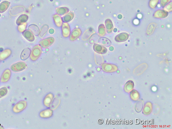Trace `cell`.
<instances>
[{"label":"cell","mask_w":172,"mask_h":129,"mask_svg":"<svg viewBox=\"0 0 172 129\" xmlns=\"http://www.w3.org/2000/svg\"><path fill=\"white\" fill-rule=\"evenodd\" d=\"M74 17V14L72 12L67 13L62 18V20L65 22H68L71 21Z\"/></svg>","instance_id":"obj_25"},{"label":"cell","mask_w":172,"mask_h":129,"mask_svg":"<svg viewBox=\"0 0 172 129\" xmlns=\"http://www.w3.org/2000/svg\"><path fill=\"white\" fill-rule=\"evenodd\" d=\"M82 34V31L81 29L79 28H76L73 29L70 36H69V39L71 41H74L77 39Z\"/></svg>","instance_id":"obj_5"},{"label":"cell","mask_w":172,"mask_h":129,"mask_svg":"<svg viewBox=\"0 0 172 129\" xmlns=\"http://www.w3.org/2000/svg\"><path fill=\"white\" fill-rule=\"evenodd\" d=\"M26 64L23 62H19L13 64L10 67L11 70L14 72H20L26 69Z\"/></svg>","instance_id":"obj_3"},{"label":"cell","mask_w":172,"mask_h":129,"mask_svg":"<svg viewBox=\"0 0 172 129\" xmlns=\"http://www.w3.org/2000/svg\"><path fill=\"white\" fill-rule=\"evenodd\" d=\"M55 40L54 38L52 36H50L41 40L39 42V44L43 48H47L53 44Z\"/></svg>","instance_id":"obj_4"},{"label":"cell","mask_w":172,"mask_h":129,"mask_svg":"<svg viewBox=\"0 0 172 129\" xmlns=\"http://www.w3.org/2000/svg\"><path fill=\"white\" fill-rule=\"evenodd\" d=\"M69 10L65 7L57 8L56 9V12L60 16H63L68 13Z\"/></svg>","instance_id":"obj_24"},{"label":"cell","mask_w":172,"mask_h":129,"mask_svg":"<svg viewBox=\"0 0 172 129\" xmlns=\"http://www.w3.org/2000/svg\"><path fill=\"white\" fill-rule=\"evenodd\" d=\"M42 47L39 45H36L33 47L30 55L31 60L35 61L39 58L42 52Z\"/></svg>","instance_id":"obj_1"},{"label":"cell","mask_w":172,"mask_h":129,"mask_svg":"<svg viewBox=\"0 0 172 129\" xmlns=\"http://www.w3.org/2000/svg\"><path fill=\"white\" fill-rule=\"evenodd\" d=\"M129 36V35L127 33L122 32L117 35L115 38V40L117 42H123L127 41Z\"/></svg>","instance_id":"obj_9"},{"label":"cell","mask_w":172,"mask_h":129,"mask_svg":"<svg viewBox=\"0 0 172 129\" xmlns=\"http://www.w3.org/2000/svg\"><path fill=\"white\" fill-rule=\"evenodd\" d=\"M28 29L29 30L32 31L36 36L39 35L40 30L38 26L34 24H32L29 25L28 27Z\"/></svg>","instance_id":"obj_26"},{"label":"cell","mask_w":172,"mask_h":129,"mask_svg":"<svg viewBox=\"0 0 172 129\" xmlns=\"http://www.w3.org/2000/svg\"><path fill=\"white\" fill-rule=\"evenodd\" d=\"M28 16L26 14H22L17 18L16 23L17 25L19 26L26 22L28 20Z\"/></svg>","instance_id":"obj_19"},{"label":"cell","mask_w":172,"mask_h":129,"mask_svg":"<svg viewBox=\"0 0 172 129\" xmlns=\"http://www.w3.org/2000/svg\"><path fill=\"white\" fill-rule=\"evenodd\" d=\"M11 72L9 69L5 70L2 74L1 78V83H6L9 81L11 77Z\"/></svg>","instance_id":"obj_7"},{"label":"cell","mask_w":172,"mask_h":129,"mask_svg":"<svg viewBox=\"0 0 172 129\" xmlns=\"http://www.w3.org/2000/svg\"><path fill=\"white\" fill-rule=\"evenodd\" d=\"M98 35L100 36H103L106 34V30L105 26L103 24H101L98 28Z\"/></svg>","instance_id":"obj_28"},{"label":"cell","mask_w":172,"mask_h":129,"mask_svg":"<svg viewBox=\"0 0 172 129\" xmlns=\"http://www.w3.org/2000/svg\"><path fill=\"white\" fill-rule=\"evenodd\" d=\"M31 53V50L29 48L25 49L22 52L20 55V58L22 60H26L28 59Z\"/></svg>","instance_id":"obj_18"},{"label":"cell","mask_w":172,"mask_h":129,"mask_svg":"<svg viewBox=\"0 0 172 129\" xmlns=\"http://www.w3.org/2000/svg\"><path fill=\"white\" fill-rule=\"evenodd\" d=\"M53 18L54 22L57 27H61L63 24V21L62 18L58 14H55L53 16Z\"/></svg>","instance_id":"obj_17"},{"label":"cell","mask_w":172,"mask_h":129,"mask_svg":"<svg viewBox=\"0 0 172 129\" xmlns=\"http://www.w3.org/2000/svg\"><path fill=\"white\" fill-rule=\"evenodd\" d=\"M95 33V31L91 28L87 29L82 36V39L83 41H88Z\"/></svg>","instance_id":"obj_8"},{"label":"cell","mask_w":172,"mask_h":129,"mask_svg":"<svg viewBox=\"0 0 172 129\" xmlns=\"http://www.w3.org/2000/svg\"><path fill=\"white\" fill-rule=\"evenodd\" d=\"M165 7L164 8V10H165L166 11L169 13V12H171L172 11V2H170L169 3H168L167 5L166 6L164 7Z\"/></svg>","instance_id":"obj_33"},{"label":"cell","mask_w":172,"mask_h":129,"mask_svg":"<svg viewBox=\"0 0 172 129\" xmlns=\"http://www.w3.org/2000/svg\"><path fill=\"white\" fill-rule=\"evenodd\" d=\"M168 15V13L165 10L159 9L157 10L154 14L153 16L154 18L158 19H162L166 18Z\"/></svg>","instance_id":"obj_10"},{"label":"cell","mask_w":172,"mask_h":129,"mask_svg":"<svg viewBox=\"0 0 172 129\" xmlns=\"http://www.w3.org/2000/svg\"><path fill=\"white\" fill-rule=\"evenodd\" d=\"M156 24L155 23H152L149 25L147 30V34L148 35H150L154 32V30L156 27Z\"/></svg>","instance_id":"obj_27"},{"label":"cell","mask_w":172,"mask_h":129,"mask_svg":"<svg viewBox=\"0 0 172 129\" xmlns=\"http://www.w3.org/2000/svg\"><path fill=\"white\" fill-rule=\"evenodd\" d=\"M27 22L22 24L18 26V28H17V29H18L19 32L20 33H22L25 31L27 27Z\"/></svg>","instance_id":"obj_31"},{"label":"cell","mask_w":172,"mask_h":129,"mask_svg":"<svg viewBox=\"0 0 172 129\" xmlns=\"http://www.w3.org/2000/svg\"><path fill=\"white\" fill-rule=\"evenodd\" d=\"M54 31L53 29H50V30H49V33L50 34H53L54 32Z\"/></svg>","instance_id":"obj_35"},{"label":"cell","mask_w":172,"mask_h":129,"mask_svg":"<svg viewBox=\"0 0 172 129\" xmlns=\"http://www.w3.org/2000/svg\"><path fill=\"white\" fill-rule=\"evenodd\" d=\"M53 111L51 109H47L41 111L39 115L41 118H51L53 115Z\"/></svg>","instance_id":"obj_15"},{"label":"cell","mask_w":172,"mask_h":129,"mask_svg":"<svg viewBox=\"0 0 172 129\" xmlns=\"http://www.w3.org/2000/svg\"><path fill=\"white\" fill-rule=\"evenodd\" d=\"M102 69L106 72H110L113 71L117 69L116 66L112 64L104 63L102 66Z\"/></svg>","instance_id":"obj_13"},{"label":"cell","mask_w":172,"mask_h":129,"mask_svg":"<svg viewBox=\"0 0 172 129\" xmlns=\"http://www.w3.org/2000/svg\"><path fill=\"white\" fill-rule=\"evenodd\" d=\"M159 1V0H150L149 3V7L154 9L157 7Z\"/></svg>","instance_id":"obj_30"},{"label":"cell","mask_w":172,"mask_h":129,"mask_svg":"<svg viewBox=\"0 0 172 129\" xmlns=\"http://www.w3.org/2000/svg\"><path fill=\"white\" fill-rule=\"evenodd\" d=\"M171 0H161V5L162 7H164L168 3L171 2Z\"/></svg>","instance_id":"obj_34"},{"label":"cell","mask_w":172,"mask_h":129,"mask_svg":"<svg viewBox=\"0 0 172 129\" xmlns=\"http://www.w3.org/2000/svg\"><path fill=\"white\" fill-rule=\"evenodd\" d=\"M53 98L54 96L53 94L51 93H49L45 97L43 100V104L46 107H50Z\"/></svg>","instance_id":"obj_14"},{"label":"cell","mask_w":172,"mask_h":129,"mask_svg":"<svg viewBox=\"0 0 172 129\" xmlns=\"http://www.w3.org/2000/svg\"><path fill=\"white\" fill-rule=\"evenodd\" d=\"M10 4L9 2L7 1H3L0 3V13H3L6 11Z\"/></svg>","instance_id":"obj_23"},{"label":"cell","mask_w":172,"mask_h":129,"mask_svg":"<svg viewBox=\"0 0 172 129\" xmlns=\"http://www.w3.org/2000/svg\"><path fill=\"white\" fill-rule=\"evenodd\" d=\"M49 27L47 25H45L42 27L40 31L39 35L40 37H42L45 36L47 32Z\"/></svg>","instance_id":"obj_29"},{"label":"cell","mask_w":172,"mask_h":129,"mask_svg":"<svg viewBox=\"0 0 172 129\" xmlns=\"http://www.w3.org/2000/svg\"><path fill=\"white\" fill-rule=\"evenodd\" d=\"M60 102V99H59L58 97H55L54 99L53 98V102L50 106V109L53 110L56 109L59 106Z\"/></svg>","instance_id":"obj_21"},{"label":"cell","mask_w":172,"mask_h":129,"mask_svg":"<svg viewBox=\"0 0 172 129\" xmlns=\"http://www.w3.org/2000/svg\"><path fill=\"white\" fill-rule=\"evenodd\" d=\"M22 35L26 39L31 42L34 41L35 37L33 33L29 29L26 30L22 32Z\"/></svg>","instance_id":"obj_12"},{"label":"cell","mask_w":172,"mask_h":129,"mask_svg":"<svg viewBox=\"0 0 172 129\" xmlns=\"http://www.w3.org/2000/svg\"><path fill=\"white\" fill-rule=\"evenodd\" d=\"M27 105V101H21L15 105L13 108V111L15 113H19L23 111Z\"/></svg>","instance_id":"obj_2"},{"label":"cell","mask_w":172,"mask_h":129,"mask_svg":"<svg viewBox=\"0 0 172 129\" xmlns=\"http://www.w3.org/2000/svg\"><path fill=\"white\" fill-rule=\"evenodd\" d=\"M8 93L7 88L5 87L0 88V98L5 96Z\"/></svg>","instance_id":"obj_32"},{"label":"cell","mask_w":172,"mask_h":129,"mask_svg":"<svg viewBox=\"0 0 172 129\" xmlns=\"http://www.w3.org/2000/svg\"><path fill=\"white\" fill-rule=\"evenodd\" d=\"M12 53V51L9 49H7L0 53V60L4 61L8 58Z\"/></svg>","instance_id":"obj_16"},{"label":"cell","mask_w":172,"mask_h":129,"mask_svg":"<svg viewBox=\"0 0 172 129\" xmlns=\"http://www.w3.org/2000/svg\"><path fill=\"white\" fill-rule=\"evenodd\" d=\"M93 48L95 52L99 54H105L107 52V49L105 47L96 43L94 45Z\"/></svg>","instance_id":"obj_11"},{"label":"cell","mask_w":172,"mask_h":129,"mask_svg":"<svg viewBox=\"0 0 172 129\" xmlns=\"http://www.w3.org/2000/svg\"><path fill=\"white\" fill-rule=\"evenodd\" d=\"M0 62H1V61H0Z\"/></svg>","instance_id":"obj_36"},{"label":"cell","mask_w":172,"mask_h":129,"mask_svg":"<svg viewBox=\"0 0 172 129\" xmlns=\"http://www.w3.org/2000/svg\"><path fill=\"white\" fill-rule=\"evenodd\" d=\"M105 26L108 33L111 34L113 32L114 26L112 20L110 19H107V20H106Z\"/></svg>","instance_id":"obj_20"},{"label":"cell","mask_w":172,"mask_h":129,"mask_svg":"<svg viewBox=\"0 0 172 129\" xmlns=\"http://www.w3.org/2000/svg\"><path fill=\"white\" fill-rule=\"evenodd\" d=\"M62 34L63 37L67 38L70 36L71 29L70 26L67 22H65L62 26Z\"/></svg>","instance_id":"obj_6"},{"label":"cell","mask_w":172,"mask_h":129,"mask_svg":"<svg viewBox=\"0 0 172 129\" xmlns=\"http://www.w3.org/2000/svg\"><path fill=\"white\" fill-rule=\"evenodd\" d=\"M98 41L100 44L106 47L110 46L112 43L110 40L105 37L101 38L99 39Z\"/></svg>","instance_id":"obj_22"}]
</instances>
